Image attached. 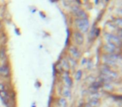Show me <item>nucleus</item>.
I'll return each mask as SVG.
<instances>
[{
  "label": "nucleus",
  "mask_w": 122,
  "mask_h": 107,
  "mask_svg": "<svg viewBox=\"0 0 122 107\" xmlns=\"http://www.w3.org/2000/svg\"><path fill=\"white\" fill-rule=\"evenodd\" d=\"M64 79H65L66 86L70 88V87L72 85V79L70 78V76H69V74H68V73H67V72H65V75H64Z\"/></svg>",
  "instance_id": "nucleus-10"
},
{
  "label": "nucleus",
  "mask_w": 122,
  "mask_h": 107,
  "mask_svg": "<svg viewBox=\"0 0 122 107\" xmlns=\"http://www.w3.org/2000/svg\"><path fill=\"white\" fill-rule=\"evenodd\" d=\"M61 64H62V65H63V68L65 67L66 69H70V66H69V64H67V61H65V59H63V60L61 61Z\"/></svg>",
  "instance_id": "nucleus-15"
},
{
  "label": "nucleus",
  "mask_w": 122,
  "mask_h": 107,
  "mask_svg": "<svg viewBox=\"0 0 122 107\" xmlns=\"http://www.w3.org/2000/svg\"><path fill=\"white\" fill-rule=\"evenodd\" d=\"M81 74H82V72H81V70H78L76 73V79L77 80H80V78H81Z\"/></svg>",
  "instance_id": "nucleus-17"
},
{
  "label": "nucleus",
  "mask_w": 122,
  "mask_h": 107,
  "mask_svg": "<svg viewBox=\"0 0 122 107\" xmlns=\"http://www.w3.org/2000/svg\"><path fill=\"white\" fill-rule=\"evenodd\" d=\"M77 26H78L79 29L80 30L81 33H85L89 29V21L87 19H78L76 21Z\"/></svg>",
  "instance_id": "nucleus-3"
},
{
  "label": "nucleus",
  "mask_w": 122,
  "mask_h": 107,
  "mask_svg": "<svg viewBox=\"0 0 122 107\" xmlns=\"http://www.w3.org/2000/svg\"><path fill=\"white\" fill-rule=\"evenodd\" d=\"M73 12L75 13V14L79 18V19H87L86 17V14L83 10L80 9L78 7H73Z\"/></svg>",
  "instance_id": "nucleus-5"
},
{
  "label": "nucleus",
  "mask_w": 122,
  "mask_h": 107,
  "mask_svg": "<svg viewBox=\"0 0 122 107\" xmlns=\"http://www.w3.org/2000/svg\"><path fill=\"white\" fill-rule=\"evenodd\" d=\"M4 90H4V85L3 84H0V92L4 91Z\"/></svg>",
  "instance_id": "nucleus-19"
},
{
  "label": "nucleus",
  "mask_w": 122,
  "mask_h": 107,
  "mask_svg": "<svg viewBox=\"0 0 122 107\" xmlns=\"http://www.w3.org/2000/svg\"><path fill=\"white\" fill-rule=\"evenodd\" d=\"M0 98L2 99V100L5 104L9 101V95H8V93L5 91V90L0 92Z\"/></svg>",
  "instance_id": "nucleus-13"
},
{
  "label": "nucleus",
  "mask_w": 122,
  "mask_h": 107,
  "mask_svg": "<svg viewBox=\"0 0 122 107\" xmlns=\"http://www.w3.org/2000/svg\"><path fill=\"white\" fill-rule=\"evenodd\" d=\"M0 74L3 76H8L9 74V69L8 66L4 65L0 68Z\"/></svg>",
  "instance_id": "nucleus-11"
},
{
  "label": "nucleus",
  "mask_w": 122,
  "mask_h": 107,
  "mask_svg": "<svg viewBox=\"0 0 122 107\" xmlns=\"http://www.w3.org/2000/svg\"><path fill=\"white\" fill-rule=\"evenodd\" d=\"M99 105V99H91L88 104L86 105V107H97Z\"/></svg>",
  "instance_id": "nucleus-9"
},
{
  "label": "nucleus",
  "mask_w": 122,
  "mask_h": 107,
  "mask_svg": "<svg viewBox=\"0 0 122 107\" xmlns=\"http://www.w3.org/2000/svg\"><path fill=\"white\" fill-rule=\"evenodd\" d=\"M102 75H104L109 81L112 80V79H115L118 77V74L115 71L110 69V68L108 67H104L102 69Z\"/></svg>",
  "instance_id": "nucleus-1"
},
{
  "label": "nucleus",
  "mask_w": 122,
  "mask_h": 107,
  "mask_svg": "<svg viewBox=\"0 0 122 107\" xmlns=\"http://www.w3.org/2000/svg\"><path fill=\"white\" fill-rule=\"evenodd\" d=\"M62 95L64 97H70L71 92H70V89L67 86H65L62 88Z\"/></svg>",
  "instance_id": "nucleus-12"
},
{
  "label": "nucleus",
  "mask_w": 122,
  "mask_h": 107,
  "mask_svg": "<svg viewBox=\"0 0 122 107\" xmlns=\"http://www.w3.org/2000/svg\"><path fill=\"white\" fill-rule=\"evenodd\" d=\"M105 49L110 54H115L117 50V46H115V45L112 44L110 43H107L105 45Z\"/></svg>",
  "instance_id": "nucleus-7"
},
{
  "label": "nucleus",
  "mask_w": 122,
  "mask_h": 107,
  "mask_svg": "<svg viewBox=\"0 0 122 107\" xmlns=\"http://www.w3.org/2000/svg\"><path fill=\"white\" fill-rule=\"evenodd\" d=\"M74 38H75V43L79 45H81L84 43V36L80 32H75L74 34Z\"/></svg>",
  "instance_id": "nucleus-6"
},
{
  "label": "nucleus",
  "mask_w": 122,
  "mask_h": 107,
  "mask_svg": "<svg viewBox=\"0 0 122 107\" xmlns=\"http://www.w3.org/2000/svg\"><path fill=\"white\" fill-rule=\"evenodd\" d=\"M58 106L59 107H66L67 106V101L65 98H60L59 99V101H58Z\"/></svg>",
  "instance_id": "nucleus-14"
},
{
  "label": "nucleus",
  "mask_w": 122,
  "mask_h": 107,
  "mask_svg": "<svg viewBox=\"0 0 122 107\" xmlns=\"http://www.w3.org/2000/svg\"><path fill=\"white\" fill-rule=\"evenodd\" d=\"M115 25H116V26H119V27L120 28V27H121V24H122L121 19H115Z\"/></svg>",
  "instance_id": "nucleus-16"
},
{
  "label": "nucleus",
  "mask_w": 122,
  "mask_h": 107,
  "mask_svg": "<svg viewBox=\"0 0 122 107\" xmlns=\"http://www.w3.org/2000/svg\"><path fill=\"white\" fill-rule=\"evenodd\" d=\"M105 39L107 40V43H110L112 44L115 45V46L120 45V44H121L120 37L117 36V35L111 34H105Z\"/></svg>",
  "instance_id": "nucleus-4"
},
{
  "label": "nucleus",
  "mask_w": 122,
  "mask_h": 107,
  "mask_svg": "<svg viewBox=\"0 0 122 107\" xmlns=\"http://www.w3.org/2000/svg\"><path fill=\"white\" fill-rule=\"evenodd\" d=\"M120 58V55L118 54H107V55L104 56V60H105V64L108 65H114L116 64V61Z\"/></svg>",
  "instance_id": "nucleus-2"
},
{
  "label": "nucleus",
  "mask_w": 122,
  "mask_h": 107,
  "mask_svg": "<svg viewBox=\"0 0 122 107\" xmlns=\"http://www.w3.org/2000/svg\"><path fill=\"white\" fill-rule=\"evenodd\" d=\"M69 64H70V63H72V66H75V64H76V62H75V60H74V59H72L71 58H70V59H69Z\"/></svg>",
  "instance_id": "nucleus-18"
},
{
  "label": "nucleus",
  "mask_w": 122,
  "mask_h": 107,
  "mask_svg": "<svg viewBox=\"0 0 122 107\" xmlns=\"http://www.w3.org/2000/svg\"><path fill=\"white\" fill-rule=\"evenodd\" d=\"M70 53L71 54V55H72V57H74V58H75V59H78V58H80V51H79L78 49H77L75 47H70Z\"/></svg>",
  "instance_id": "nucleus-8"
}]
</instances>
